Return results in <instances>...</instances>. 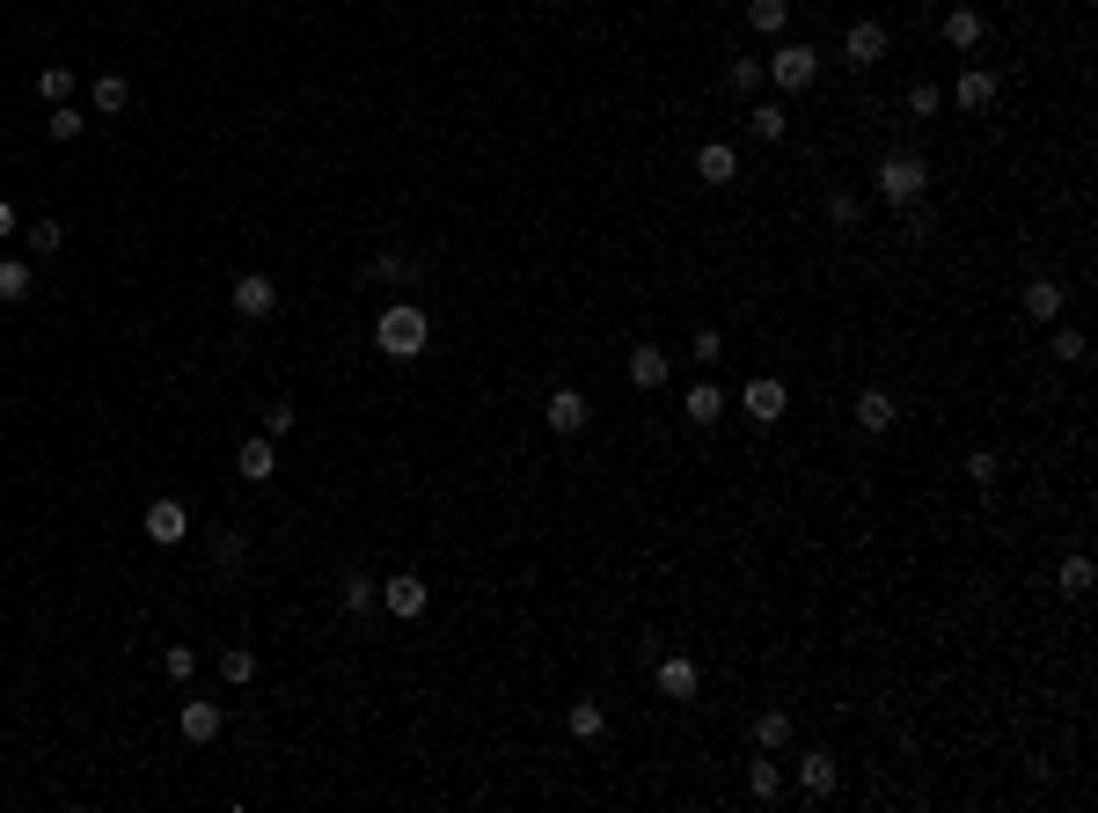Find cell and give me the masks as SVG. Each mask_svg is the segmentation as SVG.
Here are the masks:
<instances>
[{"mask_svg": "<svg viewBox=\"0 0 1098 813\" xmlns=\"http://www.w3.org/2000/svg\"><path fill=\"white\" fill-rule=\"evenodd\" d=\"M243 528H220V535H212V565H243Z\"/></svg>", "mask_w": 1098, "mask_h": 813, "instance_id": "cell-40", "label": "cell"}, {"mask_svg": "<svg viewBox=\"0 0 1098 813\" xmlns=\"http://www.w3.org/2000/svg\"><path fill=\"white\" fill-rule=\"evenodd\" d=\"M220 682L227 690H249V682H257V653H249V645H227L220 653Z\"/></svg>", "mask_w": 1098, "mask_h": 813, "instance_id": "cell-30", "label": "cell"}, {"mask_svg": "<svg viewBox=\"0 0 1098 813\" xmlns=\"http://www.w3.org/2000/svg\"><path fill=\"white\" fill-rule=\"evenodd\" d=\"M652 690H660L666 704H696V696H703V667L689 653H666L660 667H652Z\"/></svg>", "mask_w": 1098, "mask_h": 813, "instance_id": "cell-5", "label": "cell"}, {"mask_svg": "<svg viewBox=\"0 0 1098 813\" xmlns=\"http://www.w3.org/2000/svg\"><path fill=\"white\" fill-rule=\"evenodd\" d=\"M81 110H73V103H52V118H44V132H52V140H81Z\"/></svg>", "mask_w": 1098, "mask_h": 813, "instance_id": "cell-37", "label": "cell"}, {"mask_svg": "<svg viewBox=\"0 0 1098 813\" xmlns=\"http://www.w3.org/2000/svg\"><path fill=\"white\" fill-rule=\"evenodd\" d=\"M623 374H630V389H645V396H652V389H666V374H674V359H666L660 345H637Z\"/></svg>", "mask_w": 1098, "mask_h": 813, "instance_id": "cell-15", "label": "cell"}, {"mask_svg": "<svg viewBox=\"0 0 1098 813\" xmlns=\"http://www.w3.org/2000/svg\"><path fill=\"white\" fill-rule=\"evenodd\" d=\"M740 410H748L754 425H776V418H784V410H791V389H784V381H776V374H754L748 389H740Z\"/></svg>", "mask_w": 1098, "mask_h": 813, "instance_id": "cell-7", "label": "cell"}, {"mask_svg": "<svg viewBox=\"0 0 1098 813\" xmlns=\"http://www.w3.org/2000/svg\"><path fill=\"white\" fill-rule=\"evenodd\" d=\"M748 792L762 799V806L784 792V770H776V755H762V747H754V762H748Z\"/></svg>", "mask_w": 1098, "mask_h": 813, "instance_id": "cell-28", "label": "cell"}, {"mask_svg": "<svg viewBox=\"0 0 1098 813\" xmlns=\"http://www.w3.org/2000/svg\"><path fill=\"white\" fill-rule=\"evenodd\" d=\"M923 198H930V161L916 155V147H893V155H879V206L916 212Z\"/></svg>", "mask_w": 1098, "mask_h": 813, "instance_id": "cell-2", "label": "cell"}, {"mask_svg": "<svg viewBox=\"0 0 1098 813\" xmlns=\"http://www.w3.org/2000/svg\"><path fill=\"white\" fill-rule=\"evenodd\" d=\"M791 22V0H748V30L754 37H784Z\"/></svg>", "mask_w": 1098, "mask_h": 813, "instance_id": "cell-29", "label": "cell"}, {"mask_svg": "<svg viewBox=\"0 0 1098 813\" xmlns=\"http://www.w3.org/2000/svg\"><path fill=\"white\" fill-rule=\"evenodd\" d=\"M140 535L155 549H176L184 535H191V513H184V498H155V506L140 513Z\"/></svg>", "mask_w": 1098, "mask_h": 813, "instance_id": "cell-6", "label": "cell"}, {"mask_svg": "<svg viewBox=\"0 0 1098 813\" xmlns=\"http://www.w3.org/2000/svg\"><path fill=\"white\" fill-rule=\"evenodd\" d=\"M161 674H169L176 690H184V682L198 674V653H191V645H169V653H161Z\"/></svg>", "mask_w": 1098, "mask_h": 813, "instance_id": "cell-36", "label": "cell"}, {"mask_svg": "<svg viewBox=\"0 0 1098 813\" xmlns=\"http://www.w3.org/2000/svg\"><path fill=\"white\" fill-rule=\"evenodd\" d=\"M762 73H769V81H776L784 96H799V89H813V81H820V52H813V44H791V37H784V44L762 59Z\"/></svg>", "mask_w": 1098, "mask_h": 813, "instance_id": "cell-3", "label": "cell"}, {"mask_svg": "<svg viewBox=\"0 0 1098 813\" xmlns=\"http://www.w3.org/2000/svg\"><path fill=\"white\" fill-rule=\"evenodd\" d=\"M938 81H916V89H908V118H938Z\"/></svg>", "mask_w": 1098, "mask_h": 813, "instance_id": "cell-41", "label": "cell"}, {"mask_svg": "<svg viewBox=\"0 0 1098 813\" xmlns=\"http://www.w3.org/2000/svg\"><path fill=\"white\" fill-rule=\"evenodd\" d=\"M850 418L864 425V433H893V425H901V404H893V389H864Z\"/></svg>", "mask_w": 1098, "mask_h": 813, "instance_id": "cell-16", "label": "cell"}, {"mask_svg": "<svg viewBox=\"0 0 1098 813\" xmlns=\"http://www.w3.org/2000/svg\"><path fill=\"white\" fill-rule=\"evenodd\" d=\"M418 257H403V249H382V257H374V286H418Z\"/></svg>", "mask_w": 1098, "mask_h": 813, "instance_id": "cell-25", "label": "cell"}, {"mask_svg": "<svg viewBox=\"0 0 1098 813\" xmlns=\"http://www.w3.org/2000/svg\"><path fill=\"white\" fill-rule=\"evenodd\" d=\"M1018 301H1026V316H1032V323H1055V316L1069 308V294H1062V279H1032Z\"/></svg>", "mask_w": 1098, "mask_h": 813, "instance_id": "cell-18", "label": "cell"}, {"mask_svg": "<svg viewBox=\"0 0 1098 813\" xmlns=\"http://www.w3.org/2000/svg\"><path fill=\"white\" fill-rule=\"evenodd\" d=\"M1091 579H1098V565L1084 557V549H1069V557H1062V572H1055V586H1062L1069 602H1084V594H1091Z\"/></svg>", "mask_w": 1098, "mask_h": 813, "instance_id": "cell-26", "label": "cell"}, {"mask_svg": "<svg viewBox=\"0 0 1098 813\" xmlns=\"http://www.w3.org/2000/svg\"><path fill=\"white\" fill-rule=\"evenodd\" d=\"M981 37H989L981 8H952V16H944V44H952V52H975Z\"/></svg>", "mask_w": 1098, "mask_h": 813, "instance_id": "cell-20", "label": "cell"}, {"mask_svg": "<svg viewBox=\"0 0 1098 813\" xmlns=\"http://www.w3.org/2000/svg\"><path fill=\"white\" fill-rule=\"evenodd\" d=\"M30 286H37L30 257H8V249H0V301H30Z\"/></svg>", "mask_w": 1098, "mask_h": 813, "instance_id": "cell-27", "label": "cell"}, {"mask_svg": "<svg viewBox=\"0 0 1098 813\" xmlns=\"http://www.w3.org/2000/svg\"><path fill=\"white\" fill-rule=\"evenodd\" d=\"M235 477H243V484H271V477H279V440H264V433H257V440H243Z\"/></svg>", "mask_w": 1098, "mask_h": 813, "instance_id": "cell-12", "label": "cell"}, {"mask_svg": "<svg viewBox=\"0 0 1098 813\" xmlns=\"http://www.w3.org/2000/svg\"><path fill=\"white\" fill-rule=\"evenodd\" d=\"M374 594H382V579H366V572H345V579H337V608H345V616H366Z\"/></svg>", "mask_w": 1098, "mask_h": 813, "instance_id": "cell-23", "label": "cell"}, {"mask_svg": "<svg viewBox=\"0 0 1098 813\" xmlns=\"http://www.w3.org/2000/svg\"><path fill=\"white\" fill-rule=\"evenodd\" d=\"M952 103H959V110H996V73H989V67H967V73L952 81Z\"/></svg>", "mask_w": 1098, "mask_h": 813, "instance_id": "cell-17", "label": "cell"}, {"mask_svg": "<svg viewBox=\"0 0 1098 813\" xmlns=\"http://www.w3.org/2000/svg\"><path fill=\"white\" fill-rule=\"evenodd\" d=\"M718 359H725V330L703 323V330H696V367H718Z\"/></svg>", "mask_w": 1098, "mask_h": 813, "instance_id": "cell-42", "label": "cell"}, {"mask_svg": "<svg viewBox=\"0 0 1098 813\" xmlns=\"http://www.w3.org/2000/svg\"><path fill=\"white\" fill-rule=\"evenodd\" d=\"M294 433V404H264V440H286Z\"/></svg>", "mask_w": 1098, "mask_h": 813, "instance_id": "cell-43", "label": "cell"}, {"mask_svg": "<svg viewBox=\"0 0 1098 813\" xmlns=\"http://www.w3.org/2000/svg\"><path fill=\"white\" fill-rule=\"evenodd\" d=\"M748 132H754L762 147H776V140L791 132V110H784V103H754V110H748Z\"/></svg>", "mask_w": 1098, "mask_h": 813, "instance_id": "cell-24", "label": "cell"}, {"mask_svg": "<svg viewBox=\"0 0 1098 813\" xmlns=\"http://www.w3.org/2000/svg\"><path fill=\"white\" fill-rule=\"evenodd\" d=\"M586 418H593V404L578 389H550V404H542V425H550V433H564V440H572V433H586Z\"/></svg>", "mask_w": 1098, "mask_h": 813, "instance_id": "cell-10", "label": "cell"}, {"mask_svg": "<svg viewBox=\"0 0 1098 813\" xmlns=\"http://www.w3.org/2000/svg\"><path fill=\"white\" fill-rule=\"evenodd\" d=\"M374 602H382V608H388L396 623H418V616H425V602H433V586H425L418 572H388Z\"/></svg>", "mask_w": 1098, "mask_h": 813, "instance_id": "cell-4", "label": "cell"}, {"mask_svg": "<svg viewBox=\"0 0 1098 813\" xmlns=\"http://www.w3.org/2000/svg\"><path fill=\"white\" fill-rule=\"evenodd\" d=\"M374 345H382V359L410 367V359H425V345H433V316H425L418 301H388L382 316H374Z\"/></svg>", "mask_w": 1098, "mask_h": 813, "instance_id": "cell-1", "label": "cell"}, {"mask_svg": "<svg viewBox=\"0 0 1098 813\" xmlns=\"http://www.w3.org/2000/svg\"><path fill=\"white\" fill-rule=\"evenodd\" d=\"M16 235H22V220H16V206H8V198H0V249L16 242Z\"/></svg>", "mask_w": 1098, "mask_h": 813, "instance_id": "cell-44", "label": "cell"}, {"mask_svg": "<svg viewBox=\"0 0 1098 813\" xmlns=\"http://www.w3.org/2000/svg\"><path fill=\"white\" fill-rule=\"evenodd\" d=\"M37 96H44V103H67L73 96V67H44L37 73Z\"/></svg>", "mask_w": 1098, "mask_h": 813, "instance_id": "cell-34", "label": "cell"}, {"mask_svg": "<svg viewBox=\"0 0 1098 813\" xmlns=\"http://www.w3.org/2000/svg\"><path fill=\"white\" fill-rule=\"evenodd\" d=\"M879 59H887V22H850V30H842V67H879Z\"/></svg>", "mask_w": 1098, "mask_h": 813, "instance_id": "cell-8", "label": "cell"}, {"mask_svg": "<svg viewBox=\"0 0 1098 813\" xmlns=\"http://www.w3.org/2000/svg\"><path fill=\"white\" fill-rule=\"evenodd\" d=\"M220 725H227V718H220V704H198V696L176 711V733H184L191 747H212V741H220Z\"/></svg>", "mask_w": 1098, "mask_h": 813, "instance_id": "cell-13", "label": "cell"}, {"mask_svg": "<svg viewBox=\"0 0 1098 813\" xmlns=\"http://www.w3.org/2000/svg\"><path fill=\"white\" fill-rule=\"evenodd\" d=\"M828 228H842V235L864 228V198L857 191H828Z\"/></svg>", "mask_w": 1098, "mask_h": 813, "instance_id": "cell-32", "label": "cell"}, {"mask_svg": "<svg viewBox=\"0 0 1098 813\" xmlns=\"http://www.w3.org/2000/svg\"><path fill=\"white\" fill-rule=\"evenodd\" d=\"M996 477H1003V462H996L989 447H975V455H967V484H981V492H996Z\"/></svg>", "mask_w": 1098, "mask_h": 813, "instance_id": "cell-35", "label": "cell"}, {"mask_svg": "<svg viewBox=\"0 0 1098 813\" xmlns=\"http://www.w3.org/2000/svg\"><path fill=\"white\" fill-rule=\"evenodd\" d=\"M835 784H842L835 755H828V747H805V755H799V792L805 799H835Z\"/></svg>", "mask_w": 1098, "mask_h": 813, "instance_id": "cell-11", "label": "cell"}, {"mask_svg": "<svg viewBox=\"0 0 1098 813\" xmlns=\"http://www.w3.org/2000/svg\"><path fill=\"white\" fill-rule=\"evenodd\" d=\"M564 725H572V741H601V733H609V711H601V704H572V711H564Z\"/></svg>", "mask_w": 1098, "mask_h": 813, "instance_id": "cell-33", "label": "cell"}, {"mask_svg": "<svg viewBox=\"0 0 1098 813\" xmlns=\"http://www.w3.org/2000/svg\"><path fill=\"white\" fill-rule=\"evenodd\" d=\"M88 103L103 110V118H118V110H132V81H125V73H96V89H88Z\"/></svg>", "mask_w": 1098, "mask_h": 813, "instance_id": "cell-22", "label": "cell"}, {"mask_svg": "<svg viewBox=\"0 0 1098 813\" xmlns=\"http://www.w3.org/2000/svg\"><path fill=\"white\" fill-rule=\"evenodd\" d=\"M271 308H279V279H271V271H243V279H235V316L264 323Z\"/></svg>", "mask_w": 1098, "mask_h": 813, "instance_id": "cell-9", "label": "cell"}, {"mask_svg": "<svg viewBox=\"0 0 1098 813\" xmlns=\"http://www.w3.org/2000/svg\"><path fill=\"white\" fill-rule=\"evenodd\" d=\"M696 177L711 184V191H718V184H732V177H740V147H732V140H703L696 147Z\"/></svg>", "mask_w": 1098, "mask_h": 813, "instance_id": "cell-14", "label": "cell"}, {"mask_svg": "<svg viewBox=\"0 0 1098 813\" xmlns=\"http://www.w3.org/2000/svg\"><path fill=\"white\" fill-rule=\"evenodd\" d=\"M59 242H67L59 212H52V220H30V228H22V249H30V257H59Z\"/></svg>", "mask_w": 1098, "mask_h": 813, "instance_id": "cell-31", "label": "cell"}, {"mask_svg": "<svg viewBox=\"0 0 1098 813\" xmlns=\"http://www.w3.org/2000/svg\"><path fill=\"white\" fill-rule=\"evenodd\" d=\"M791 733H799V725H791V711H762V718H754V747H762V755H784Z\"/></svg>", "mask_w": 1098, "mask_h": 813, "instance_id": "cell-21", "label": "cell"}, {"mask_svg": "<svg viewBox=\"0 0 1098 813\" xmlns=\"http://www.w3.org/2000/svg\"><path fill=\"white\" fill-rule=\"evenodd\" d=\"M725 81H732L740 96H762V59H732V67H725Z\"/></svg>", "mask_w": 1098, "mask_h": 813, "instance_id": "cell-38", "label": "cell"}, {"mask_svg": "<svg viewBox=\"0 0 1098 813\" xmlns=\"http://www.w3.org/2000/svg\"><path fill=\"white\" fill-rule=\"evenodd\" d=\"M681 410H689V425H703V433H711V425L725 418V389H718V381H696V389L681 396Z\"/></svg>", "mask_w": 1098, "mask_h": 813, "instance_id": "cell-19", "label": "cell"}, {"mask_svg": "<svg viewBox=\"0 0 1098 813\" xmlns=\"http://www.w3.org/2000/svg\"><path fill=\"white\" fill-rule=\"evenodd\" d=\"M1084 353H1091V345H1084V330H1055V359H1062V367H1084Z\"/></svg>", "mask_w": 1098, "mask_h": 813, "instance_id": "cell-39", "label": "cell"}]
</instances>
